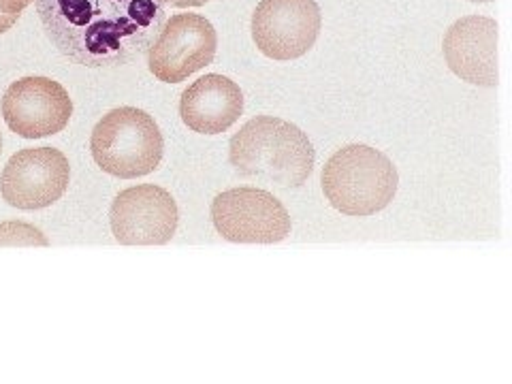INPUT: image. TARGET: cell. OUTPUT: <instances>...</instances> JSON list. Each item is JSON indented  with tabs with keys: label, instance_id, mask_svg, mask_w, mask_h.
<instances>
[{
	"label": "cell",
	"instance_id": "6da1fadb",
	"mask_svg": "<svg viewBox=\"0 0 512 384\" xmlns=\"http://www.w3.org/2000/svg\"><path fill=\"white\" fill-rule=\"evenodd\" d=\"M47 37L86 69H116L150 50L167 20L163 0H37Z\"/></svg>",
	"mask_w": 512,
	"mask_h": 384
},
{
	"label": "cell",
	"instance_id": "7a4b0ae2",
	"mask_svg": "<svg viewBox=\"0 0 512 384\" xmlns=\"http://www.w3.org/2000/svg\"><path fill=\"white\" fill-rule=\"evenodd\" d=\"M229 160L242 178L299 188L314 171L316 152L299 126L274 116H256L231 137Z\"/></svg>",
	"mask_w": 512,
	"mask_h": 384
},
{
	"label": "cell",
	"instance_id": "3957f363",
	"mask_svg": "<svg viewBox=\"0 0 512 384\" xmlns=\"http://www.w3.org/2000/svg\"><path fill=\"white\" fill-rule=\"evenodd\" d=\"M320 182L327 201L338 212L372 216L393 201L399 175L387 154L363 143H352L327 160Z\"/></svg>",
	"mask_w": 512,
	"mask_h": 384
},
{
	"label": "cell",
	"instance_id": "277c9868",
	"mask_svg": "<svg viewBox=\"0 0 512 384\" xmlns=\"http://www.w3.org/2000/svg\"><path fill=\"white\" fill-rule=\"evenodd\" d=\"M90 150L94 163L122 180L150 175L163 160L165 141L150 114L137 107L111 109L94 126Z\"/></svg>",
	"mask_w": 512,
	"mask_h": 384
},
{
	"label": "cell",
	"instance_id": "5b68a950",
	"mask_svg": "<svg viewBox=\"0 0 512 384\" xmlns=\"http://www.w3.org/2000/svg\"><path fill=\"white\" fill-rule=\"evenodd\" d=\"M218 235L233 244H278L291 235V216L278 197L261 188L224 190L212 203Z\"/></svg>",
	"mask_w": 512,
	"mask_h": 384
},
{
	"label": "cell",
	"instance_id": "8992f818",
	"mask_svg": "<svg viewBox=\"0 0 512 384\" xmlns=\"http://www.w3.org/2000/svg\"><path fill=\"white\" fill-rule=\"evenodd\" d=\"M218 37L210 20L197 13H178L165 20L148 50L150 73L165 84H180L212 64Z\"/></svg>",
	"mask_w": 512,
	"mask_h": 384
},
{
	"label": "cell",
	"instance_id": "52a82bcc",
	"mask_svg": "<svg viewBox=\"0 0 512 384\" xmlns=\"http://www.w3.org/2000/svg\"><path fill=\"white\" fill-rule=\"evenodd\" d=\"M320 26L316 0H261L252 13V41L271 60H297L312 50Z\"/></svg>",
	"mask_w": 512,
	"mask_h": 384
},
{
	"label": "cell",
	"instance_id": "ba28073f",
	"mask_svg": "<svg viewBox=\"0 0 512 384\" xmlns=\"http://www.w3.org/2000/svg\"><path fill=\"white\" fill-rule=\"evenodd\" d=\"M111 233L124 246H163L178 231V203L171 192L141 184L122 190L111 203Z\"/></svg>",
	"mask_w": 512,
	"mask_h": 384
},
{
	"label": "cell",
	"instance_id": "9c48e42d",
	"mask_svg": "<svg viewBox=\"0 0 512 384\" xmlns=\"http://www.w3.org/2000/svg\"><path fill=\"white\" fill-rule=\"evenodd\" d=\"M71 180L69 160L56 148H26L9 158L0 175V195L18 210L54 205Z\"/></svg>",
	"mask_w": 512,
	"mask_h": 384
},
{
	"label": "cell",
	"instance_id": "30bf717a",
	"mask_svg": "<svg viewBox=\"0 0 512 384\" xmlns=\"http://www.w3.org/2000/svg\"><path fill=\"white\" fill-rule=\"evenodd\" d=\"M73 101L50 77L30 75L13 82L3 96V118L24 139L50 137L69 124Z\"/></svg>",
	"mask_w": 512,
	"mask_h": 384
},
{
	"label": "cell",
	"instance_id": "8fae6325",
	"mask_svg": "<svg viewBox=\"0 0 512 384\" xmlns=\"http://www.w3.org/2000/svg\"><path fill=\"white\" fill-rule=\"evenodd\" d=\"M444 58L451 71L474 86L493 88L498 73V22L483 15L457 20L444 35Z\"/></svg>",
	"mask_w": 512,
	"mask_h": 384
},
{
	"label": "cell",
	"instance_id": "7c38bea8",
	"mask_svg": "<svg viewBox=\"0 0 512 384\" xmlns=\"http://www.w3.org/2000/svg\"><path fill=\"white\" fill-rule=\"evenodd\" d=\"M244 111V94L233 79L210 73L182 92L180 116L190 131L220 135L239 120Z\"/></svg>",
	"mask_w": 512,
	"mask_h": 384
},
{
	"label": "cell",
	"instance_id": "4fadbf2b",
	"mask_svg": "<svg viewBox=\"0 0 512 384\" xmlns=\"http://www.w3.org/2000/svg\"><path fill=\"white\" fill-rule=\"evenodd\" d=\"M45 235L26 222L0 224V246H47Z\"/></svg>",
	"mask_w": 512,
	"mask_h": 384
},
{
	"label": "cell",
	"instance_id": "5bb4252c",
	"mask_svg": "<svg viewBox=\"0 0 512 384\" xmlns=\"http://www.w3.org/2000/svg\"><path fill=\"white\" fill-rule=\"evenodd\" d=\"M35 3V0H0V11L7 13V15H22V11L30 5Z\"/></svg>",
	"mask_w": 512,
	"mask_h": 384
},
{
	"label": "cell",
	"instance_id": "9a60e30c",
	"mask_svg": "<svg viewBox=\"0 0 512 384\" xmlns=\"http://www.w3.org/2000/svg\"><path fill=\"white\" fill-rule=\"evenodd\" d=\"M163 3L178 9H188V7H203L207 3H212V0H163Z\"/></svg>",
	"mask_w": 512,
	"mask_h": 384
},
{
	"label": "cell",
	"instance_id": "2e32d148",
	"mask_svg": "<svg viewBox=\"0 0 512 384\" xmlns=\"http://www.w3.org/2000/svg\"><path fill=\"white\" fill-rule=\"evenodd\" d=\"M18 20H20L18 15H7V13L0 11V35H3V32H7Z\"/></svg>",
	"mask_w": 512,
	"mask_h": 384
},
{
	"label": "cell",
	"instance_id": "e0dca14e",
	"mask_svg": "<svg viewBox=\"0 0 512 384\" xmlns=\"http://www.w3.org/2000/svg\"><path fill=\"white\" fill-rule=\"evenodd\" d=\"M472 3H493V0H472Z\"/></svg>",
	"mask_w": 512,
	"mask_h": 384
},
{
	"label": "cell",
	"instance_id": "ac0fdd59",
	"mask_svg": "<svg viewBox=\"0 0 512 384\" xmlns=\"http://www.w3.org/2000/svg\"><path fill=\"white\" fill-rule=\"evenodd\" d=\"M0 152H3V139H0Z\"/></svg>",
	"mask_w": 512,
	"mask_h": 384
}]
</instances>
